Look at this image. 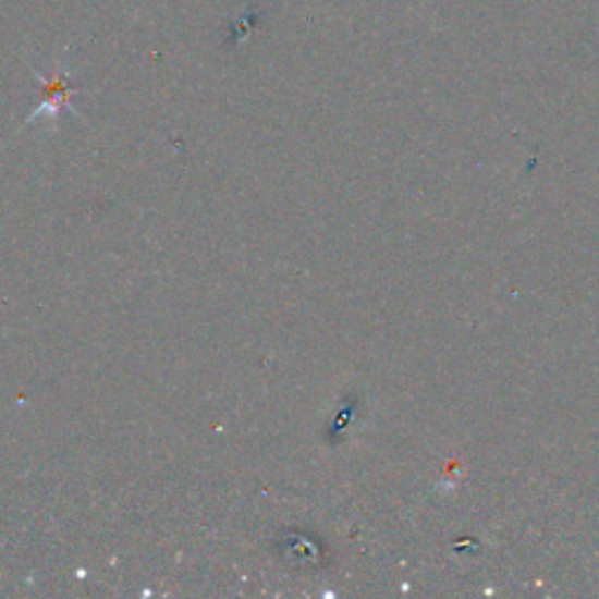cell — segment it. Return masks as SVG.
I'll return each instance as SVG.
<instances>
[{
    "label": "cell",
    "mask_w": 599,
    "mask_h": 599,
    "mask_svg": "<svg viewBox=\"0 0 599 599\" xmlns=\"http://www.w3.org/2000/svg\"><path fill=\"white\" fill-rule=\"evenodd\" d=\"M45 91H47V97H45V106L38 110L36 115H42L45 110H52V115H57L54 110H59L61 106H64L69 101V87H66V81H64V75H57L54 81L50 83H45Z\"/></svg>",
    "instance_id": "1"
}]
</instances>
